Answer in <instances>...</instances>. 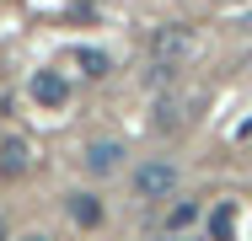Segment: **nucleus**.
<instances>
[{
  "label": "nucleus",
  "mask_w": 252,
  "mask_h": 241,
  "mask_svg": "<svg viewBox=\"0 0 252 241\" xmlns=\"http://www.w3.org/2000/svg\"><path fill=\"white\" fill-rule=\"evenodd\" d=\"M64 96H70V81H64L59 70H38V75H32V102H43V107H64Z\"/></svg>",
  "instance_id": "4"
},
{
  "label": "nucleus",
  "mask_w": 252,
  "mask_h": 241,
  "mask_svg": "<svg viewBox=\"0 0 252 241\" xmlns=\"http://www.w3.org/2000/svg\"><path fill=\"white\" fill-rule=\"evenodd\" d=\"M22 241H49V236H22Z\"/></svg>",
  "instance_id": "12"
},
{
  "label": "nucleus",
  "mask_w": 252,
  "mask_h": 241,
  "mask_svg": "<svg viewBox=\"0 0 252 241\" xmlns=\"http://www.w3.org/2000/svg\"><path fill=\"white\" fill-rule=\"evenodd\" d=\"M209 236L215 241H236V209H231V204H220V209L209 214Z\"/></svg>",
  "instance_id": "7"
},
{
  "label": "nucleus",
  "mask_w": 252,
  "mask_h": 241,
  "mask_svg": "<svg viewBox=\"0 0 252 241\" xmlns=\"http://www.w3.org/2000/svg\"><path fill=\"white\" fill-rule=\"evenodd\" d=\"M188 54H193V27L161 22V27L151 32V64H156V70H177Z\"/></svg>",
  "instance_id": "1"
},
{
  "label": "nucleus",
  "mask_w": 252,
  "mask_h": 241,
  "mask_svg": "<svg viewBox=\"0 0 252 241\" xmlns=\"http://www.w3.org/2000/svg\"><path fill=\"white\" fill-rule=\"evenodd\" d=\"M81 161H86V172H92V177H107V172H118V166H124V145H118V140H92Z\"/></svg>",
  "instance_id": "3"
},
{
  "label": "nucleus",
  "mask_w": 252,
  "mask_h": 241,
  "mask_svg": "<svg viewBox=\"0 0 252 241\" xmlns=\"http://www.w3.org/2000/svg\"><path fill=\"white\" fill-rule=\"evenodd\" d=\"M215 5H225V0H215Z\"/></svg>",
  "instance_id": "13"
},
{
  "label": "nucleus",
  "mask_w": 252,
  "mask_h": 241,
  "mask_svg": "<svg viewBox=\"0 0 252 241\" xmlns=\"http://www.w3.org/2000/svg\"><path fill=\"white\" fill-rule=\"evenodd\" d=\"M0 241H11V236H5V220H0Z\"/></svg>",
  "instance_id": "11"
},
{
  "label": "nucleus",
  "mask_w": 252,
  "mask_h": 241,
  "mask_svg": "<svg viewBox=\"0 0 252 241\" xmlns=\"http://www.w3.org/2000/svg\"><path fill=\"white\" fill-rule=\"evenodd\" d=\"M193 220H199V204H193V198H183V204H172V214H166V231H172V236H183Z\"/></svg>",
  "instance_id": "8"
},
{
  "label": "nucleus",
  "mask_w": 252,
  "mask_h": 241,
  "mask_svg": "<svg viewBox=\"0 0 252 241\" xmlns=\"http://www.w3.org/2000/svg\"><path fill=\"white\" fill-rule=\"evenodd\" d=\"M156 241H188V236H172V231H166V236H156Z\"/></svg>",
  "instance_id": "10"
},
{
  "label": "nucleus",
  "mask_w": 252,
  "mask_h": 241,
  "mask_svg": "<svg viewBox=\"0 0 252 241\" xmlns=\"http://www.w3.org/2000/svg\"><path fill=\"white\" fill-rule=\"evenodd\" d=\"M27 166H32L27 140H16V134H11V140H0V172H5V177H22Z\"/></svg>",
  "instance_id": "5"
},
{
  "label": "nucleus",
  "mask_w": 252,
  "mask_h": 241,
  "mask_svg": "<svg viewBox=\"0 0 252 241\" xmlns=\"http://www.w3.org/2000/svg\"><path fill=\"white\" fill-rule=\"evenodd\" d=\"M172 193H177V166H172V161L151 155V161H140V166H134V198L161 204V198H172Z\"/></svg>",
  "instance_id": "2"
},
{
  "label": "nucleus",
  "mask_w": 252,
  "mask_h": 241,
  "mask_svg": "<svg viewBox=\"0 0 252 241\" xmlns=\"http://www.w3.org/2000/svg\"><path fill=\"white\" fill-rule=\"evenodd\" d=\"M64 209H70V220H75V225H102V204L92 198V193H70V198H64Z\"/></svg>",
  "instance_id": "6"
},
{
  "label": "nucleus",
  "mask_w": 252,
  "mask_h": 241,
  "mask_svg": "<svg viewBox=\"0 0 252 241\" xmlns=\"http://www.w3.org/2000/svg\"><path fill=\"white\" fill-rule=\"evenodd\" d=\"M75 64L86 75H107V54H97V48H75Z\"/></svg>",
  "instance_id": "9"
}]
</instances>
